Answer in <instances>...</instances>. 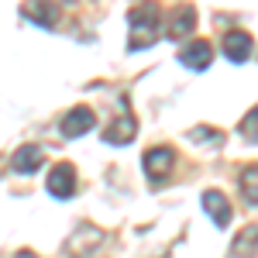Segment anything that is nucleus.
<instances>
[{
    "label": "nucleus",
    "mask_w": 258,
    "mask_h": 258,
    "mask_svg": "<svg viewBox=\"0 0 258 258\" xmlns=\"http://www.w3.org/2000/svg\"><path fill=\"white\" fill-rule=\"evenodd\" d=\"M189 141H220V135L214 131V127H203V124H200V127L189 131Z\"/></svg>",
    "instance_id": "16"
},
{
    "label": "nucleus",
    "mask_w": 258,
    "mask_h": 258,
    "mask_svg": "<svg viewBox=\"0 0 258 258\" xmlns=\"http://www.w3.org/2000/svg\"><path fill=\"white\" fill-rule=\"evenodd\" d=\"M179 62L186 66V69H193V73H203V69H210V62H214V48H210V41H189L182 52H179Z\"/></svg>",
    "instance_id": "9"
},
{
    "label": "nucleus",
    "mask_w": 258,
    "mask_h": 258,
    "mask_svg": "<svg viewBox=\"0 0 258 258\" xmlns=\"http://www.w3.org/2000/svg\"><path fill=\"white\" fill-rule=\"evenodd\" d=\"M127 31H131V38H127V48H131V52L152 48L162 35V7L155 0H145L138 7H131V14H127Z\"/></svg>",
    "instance_id": "1"
},
{
    "label": "nucleus",
    "mask_w": 258,
    "mask_h": 258,
    "mask_svg": "<svg viewBox=\"0 0 258 258\" xmlns=\"http://www.w3.org/2000/svg\"><path fill=\"white\" fill-rule=\"evenodd\" d=\"M200 203H203V214L214 220L217 227H227V224H231V203H227V197H224L220 189H207V193L200 197Z\"/></svg>",
    "instance_id": "10"
},
{
    "label": "nucleus",
    "mask_w": 258,
    "mask_h": 258,
    "mask_svg": "<svg viewBox=\"0 0 258 258\" xmlns=\"http://www.w3.org/2000/svg\"><path fill=\"white\" fill-rule=\"evenodd\" d=\"M255 251H258V224H248L238 238H234V244H231V255H234V258H251Z\"/></svg>",
    "instance_id": "12"
},
{
    "label": "nucleus",
    "mask_w": 258,
    "mask_h": 258,
    "mask_svg": "<svg viewBox=\"0 0 258 258\" xmlns=\"http://www.w3.org/2000/svg\"><path fill=\"white\" fill-rule=\"evenodd\" d=\"M41 165H45V152H41L38 145H21L18 152L11 155V169H14V172H21V176L38 172Z\"/></svg>",
    "instance_id": "11"
},
{
    "label": "nucleus",
    "mask_w": 258,
    "mask_h": 258,
    "mask_svg": "<svg viewBox=\"0 0 258 258\" xmlns=\"http://www.w3.org/2000/svg\"><path fill=\"white\" fill-rule=\"evenodd\" d=\"M241 197H244V203H251V207H258V165H248V169H241Z\"/></svg>",
    "instance_id": "14"
},
{
    "label": "nucleus",
    "mask_w": 258,
    "mask_h": 258,
    "mask_svg": "<svg viewBox=\"0 0 258 258\" xmlns=\"http://www.w3.org/2000/svg\"><path fill=\"white\" fill-rule=\"evenodd\" d=\"M14 258H38L31 248H21V251H14Z\"/></svg>",
    "instance_id": "17"
},
{
    "label": "nucleus",
    "mask_w": 258,
    "mask_h": 258,
    "mask_svg": "<svg viewBox=\"0 0 258 258\" xmlns=\"http://www.w3.org/2000/svg\"><path fill=\"white\" fill-rule=\"evenodd\" d=\"M141 165H145L148 182H152V186H159V182H165L169 172H172V165H176V152H172L169 145H155V148H148V152H145Z\"/></svg>",
    "instance_id": "2"
},
{
    "label": "nucleus",
    "mask_w": 258,
    "mask_h": 258,
    "mask_svg": "<svg viewBox=\"0 0 258 258\" xmlns=\"http://www.w3.org/2000/svg\"><path fill=\"white\" fill-rule=\"evenodd\" d=\"M24 18H31L35 24H41V28H55L59 11H55L52 4H45V0H35V4H28V7H24Z\"/></svg>",
    "instance_id": "13"
},
{
    "label": "nucleus",
    "mask_w": 258,
    "mask_h": 258,
    "mask_svg": "<svg viewBox=\"0 0 258 258\" xmlns=\"http://www.w3.org/2000/svg\"><path fill=\"white\" fill-rule=\"evenodd\" d=\"M48 193L55 200H69V197H76V169L69 165V162H59L52 172H48Z\"/></svg>",
    "instance_id": "6"
},
{
    "label": "nucleus",
    "mask_w": 258,
    "mask_h": 258,
    "mask_svg": "<svg viewBox=\"0 0 258 258\" xmlns=\"http://www.w3.org/2000/svg\"><path fill=\"white\" fill-rule=\"evenodd\" d=\"M241 135H244L248 141H255V145H258V107L244 114V120H241Z\"/></svg>",
    "instance_id": "15"
},
{
    "label": "nucleus",
    "mask_w": 258,
    "mask_h": 258,
    "mask_svg": "<svg viewBox=\"0 0 258 258\" xmlns=\"http://www.w3.org/2000/svg\"><path fill=\"white\" fill-rule=\"evenodd\" d=\"M100 241H103V231L100 227H93V224H86V227H80L73 238L66 241V248H62V258H86L93 248H97Z\"/></svg>",
    "instance_id": "4"
},
{
    "label": "nucleus",
    "mask_w": 258,
    "mask_h": 258,
    "mask_svg": "<svg viewBox=\"0 0 258 258\" xmlns=\"http://www.w3.org/2000/svg\"><path fill=\"white\" fill-rule=\"evenodd\" d=\"M197 31V7L193 4H179L176 11L169 14V24H165V35L172 41H182Z\"/></svg>",
    "instance_id": "5"
},
{
    "label": "nucleus",
    "mask_w": 258,
    "mask_h": 258,
    "mask_svg": "<svg viewBox=\"0 0 258 258\" xmlns=\"http://www.w3.org/2000/svg\"><path fill=\"white\" fill-rule=\"evenodd\" d=\"M93 124H97V114H93L90 107H73V110H66V117L59 120V131L66 138H80L86 131H93Z\"/></svg>",
    "instance_id": "7"
},
{
    "label": "nucleus",
    "mask_w": 258,
    "mask_h": 258,
    "mask_svg": "<svg viewBox=\"0 0 258 258\" xmlns=\"http://www.w3.org/2000/svg\"><path fill=\"white\" fill-rule=\"evenodd\" d=\"M220 48H224V55L231 62H244V59H251V52H255V38H251L248 31L234 28V31H224Z\"/></svg>",
    "instance_id": "8"
},
{
    "label": "nucleus",
    "mask_w": 258,
    "mask_h": 258,
    "mask_svg": "<svg viewBox=\"0 0 258 258\" xmlns=\"http://www.w3.org/2000/svg\"><path fill=\"white\" fill-rule=\"evenodd\" d=\"M135 131H138V120L131 114L127 100L120 97V117L110 120V127L103 131V141H107V145H131V141H135Z\"/></svg>",
    "instance_id": "3"
}]
</instances>
